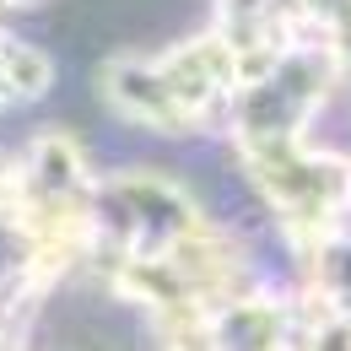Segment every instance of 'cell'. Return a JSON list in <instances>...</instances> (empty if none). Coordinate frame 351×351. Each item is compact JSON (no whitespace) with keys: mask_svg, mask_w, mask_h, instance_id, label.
Instances as JSON below:
<instances>
[{"mask_svg":"<svg viewBox=\"0 0 351 351\" xmlns=\"http://www.w3.org/2000/svg\"><path fill=\"white\" fill-rule=\"evenodd\" d=\"M243 82L238 54L221 33H200L178 49L146 54V60H114L103 65V97L146 130H200L217 114H227L232 92Z\"/></svg>","mask_w":351,"mask_h":351,"instance_id":"cell-1","label":"cell"},{"mask_svg":"<svg viewBox=\"0 0 351 351\" xmlns=\"http://www.w3.org/2000/svg\"><path fill=\"white\" fill-rule=\"evenodd\" d=\"M238 157L254 178V189L265 195V206L276 211V221L292 232V243H308L341 227V217L351 211V162L313 152L303 135L238 146Z\"/></svg>","mask_w":351,"mask_h":351,"instance_id":"cell-2","label":"cell"},{"mask_svg":"<svg viewBox=\"0 0 351 351\" xmlns=\"http://www.w3.org/2000/svg\"><path fill=\"white\" fill-rule=\"evenodd\" d=\"M335 82H341V71H335L330 49H319L313 38H298L292 49H281L260 76L238 82V92H232V103H227L232 146L303 135Z\"/></svg>","mask_w":351,"mask_h":351,"instance_id":"cell-3","label":"cell"},{"mask_svg":"<svg viewBox=\"0 0 351 351\" xmlns=\"http://www.w3.org/2000/svg\"><path fill=\"white\" fill-rule=\"evenodd\" d=\"M92 221H97L92 254H162L168 243L206 227L189 189H178L162 173H141V168L92 184Z\"/></svg>","mask_w":351,"mask_h":351,"instance_id":"cell-4","label":"cell"},{"mask_svg":"<svg viewBox=\"0 0 351 351\" xmlns=\"http://www.w3.org/2000/svg\"><path fill=\"white\" fill-rule=\"evenodd\" d=\"M303 335V303L276 292H243L217 308V351H298Z\"/></svg>","mask_w":351,"mask_h":351,"instance_id":"cell-5","label":"cell"},{"mask_svg":"<svg viewBox=\"0 0 351 351\" xmlns=\"http://www.w3.org/2000/svg\"><path fill=\"white\" fill-rule=\"evenodd\" d=\"M298 351H351V324L341 313H330L324 303L303 298V335H298Z\"/></svg>","mask_w":351,"mask_h":351,"instance_id":"cell-6","label":"cell"}]
</instances>
